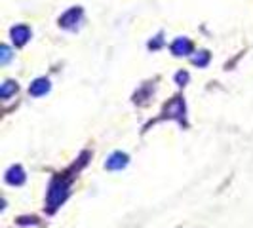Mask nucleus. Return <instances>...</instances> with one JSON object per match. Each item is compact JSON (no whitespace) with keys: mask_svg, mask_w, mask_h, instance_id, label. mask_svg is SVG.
Wrapping results in <instances>:
<instances>
[{"mask_svg":"<svg viewBox=\"0 0 253 228\" xmlns=\"http://www.w3.org/2000/svg\"><path fill=\"white\" fill-rule=\"evenodd\" d=\"M67 196H69V185L63 181H53L50 190H48V198H46L48 200V209L55 211L67 200Z\"/></svg>","mask_w":253,"mask_h":228,"instance_id":"obj_1","label":"nucleus"},{"mask_svg":"<svg viewBox=\"0 0 253 228\" xmlns=\"http://www.w3.org/2000/svg\"><path fill=\"white\" fill-rule=\"evenodd\" d=\"M129 164V158H127V154L124 152H113L109 158H107V162H105V167L109 169V171H120V169H124L126 165Z\"/></svg>","mask_w":253,"mask_h":228,"instance_id":"obj_2","label":"nucleus"},{"mask_svg":"<svg viewBox=\"0 0 253 228\" xmlns=\"http://www.w3.org/2000/svg\"><path fill=\"white\" fill-rule=\"evenodd\" d=\"M25 171L21 165H12L8 171H6V183L12 185V187H21L25 183Z\"/></svg>","mask_w":253,"mask_h":228,"instance_id":"obj_3","label":"nucleus"},{"mask_svg":"<svg viewBox=\"0 0 253 228\" xmlns=\"http://www.w3.org/2000/svg\"><path fill=\"white\" fill-rule=\"evenodd\" d=\"M48 91H50V80H46V78H38V80H35L31 84V88H29V93L33 97H42Z\"/></svg>","mask_w":253,"mask_h":228,"instance_id":"obj_4","label":"nucleus"},{"mask_svg":"<svg viewBox=\"0 0 253 228\" xmlns=\"http://www.w3.org/2000/svg\"><path fill=\"white\" fill-rule=\"evenodd\" d=\"M80 15H82V12H80L78 8H73V10H69V12L59 19V23H61V27H65V29H75V27L78 25V21H80Z\"/></svg>","mask_w":253,"mask_h":228,"instance_id":"obj_5","label":"nucleus"},{"mask_svg":"<svg viewBox=\"0 0 253 228\" xmlns=\"http://www.w3.org/2000/svg\"><path fill=\"white\" fill-rule=\"evenodd\" d=\"M12 38H13V42H15L17 46H23L27 40L31 38V31H29L25 25L15 27V29H12Z\"/></svg>","mask_w":253,"mask_h":228,"instance_id":"obj_6","label":"nucleus"},{"mask_svg":"<svg viewBox=\"0 0 253 228\" xmlns=\"http://www.w3.org/2000/svg\"><path fill=\"white\" fill-rule=\"evenodd\" d=\"M192 50V46H190V42L187 38H177L173 44H171V51L175 53V55H187L190 53Z\"/></svg>","mask_w":253,"mask_h":228,"instance_id":"obj_7","label":"nucleus"},{"mask_svg":"<svg viewBox=\"0 0 253 228\" xmlns=\"http://www.w3.org/2000/svg\"><path fill=\"white\" fill-rule=\"evenodd\" d=\"M168 113H169L171 118L183 120V116H185V105H183V101H181V99H175V101L168 107Z\"/></svg>","mask_w":253,"mask_h":228,"instance_id":"obj_8","label":"nucleus"},{"mask_svg":"<svg viewBox=\"0 0 253 228\" xmlns=\"http://www.w3.org/2000/svg\"><path fill=\"white\" fill-rule=\"evenodd\" d=\"M15 91H17L15 82H4V84H2V89H0V97H2V99H8Z\"/></svg>","mask_w":253,"mask_h":228,"instance_id":"obj_9","label":"nucleus"},{"mask_svg":"<svg viewBox=\"0 0 253 228\" xmlns=\"http://www.w3.org/2000/svg\"><path fill=\"white\" fill-rule=\"evenodd\" d=\"M208 61H210V53L208 51H200V55L194 57V63L198 65V67H206Z\"/></svg>","mask_w":253,"mask_h":228,"instance_id":"obj_10","label":"nucleus"},{"mask_svg":"<svg viewBox=\"0 0 253 228\" xmlns=\"http://www.w3.org/2000/svg\"><path fill=\"white\" fill-rule=\"evenodd\" d=\"M10 55H12V53H10V50L4 46V48H2V63H4V65L8 63V61H10Z\"/></svg>","mask_w":253,"mask_h":228,"instance_id":"obj_11","label":"nucleus"},{"mask_svg":"<svg viewBox=\"0 0 253 228\" xmlns=\"http://www.w3.org/2000/svg\"><path fill=\"white\" fill-rule=\"evenodd\" d=\"M175 80H177V84H181V86H183V84L189 80V75H187V73H179V75L175 76Z\"/></svg>","mask_w":253,"mask_h":228,"instance_id":"obj_12","label":"nucleus"}]
</instances>
